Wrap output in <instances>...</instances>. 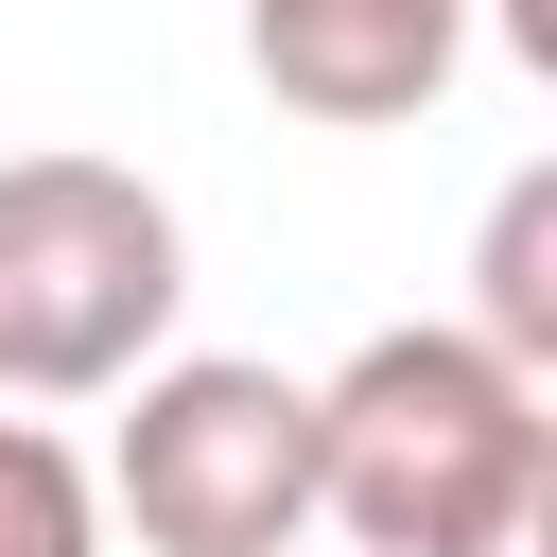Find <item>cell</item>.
<instances>
[{
  "instance_id": "cell-2",
  "label": "cell",
  "mask_w": 557,
  "mask_h": 557,
  "mask_svg": "<svg viewBox=\"0 0 557 557\" xmlns=\"http://www.w3.org/2000/svg\"><path fill=\"white\" fill-rule=\"evenodd\" d=\"M191 313V226L122 157H0V400H122Z\"/></svg>"
},
{
  "instance_id": "cell-1",
  "label": "cell",
  "mask_w": 557,
  "mask_h": 557,
  "mask_svg": "<svg viewBox=\"0 0 557 557\" xmlns=\"http://www.w3.org/2000/svg\"><path fill=\"white\" fill-rule=\"evenodd\" d=\"M313 522H348L366 557H557V418H540V383L453 313L366 331L313 383Z\"/></svg>"
},
{
  "instance_id": "cell-3",
  "label": "cell",
  "mask_w": 557,
  "mask_h": 557,
  "mask_svg": "<svg viewBox=\"0 0 557 557\" xmlns=\"http://www.w3.org/2000/svg\"><path fill=\"white\" fill-rule=\"evenodd\" d=\"M104 522H139V557H296L313 540V383L244 366V348H157L122 383L104 435Z\"/></svg>"
},
{
  "instance_id": "cell-4",
  "label": "cell",
  "mask_w": 557,
  "mask_h": 557,
  "mask_svg": "<svg viewBox=\"0 0 557 557\" xmlns=\"http://www.w3.org/2000/svg\"><path fill=\"white\" fill-rule=\"evenodd\" d=\"M244 70L296 122H418L470 70V0H244Z\"/></svg>"
},
{
  "instance_id": "cell-6",
  "label": "cell",
  "mask_w": 557,
  "mask_h": 557,
  "mask_svg": "<svg viewBox=\"0 0 557 557\" xmlns=\"http://www.w3.org/2000/svg\"><path fill=\"white\" fill-rule=\"evenodd\" d=\"M0 557H104V487L52 418H0Z\"/></svg>"
},
{
  "instance_id": "cell-5",
  "label": "cell",
  "mask_w": 557,
  "mask_h": 557,
  "mask_svg": "<svg viewBox=\"0 0 557 557\" xmlns=\"http://www.w3.org/2000/svg\"><path fill=\"white\" fill-rule=\"evenodd\" d=\"M453 331H487L522 383H557V174H505V209H487V261H470V313Z\"/></svg>"
},
{
  "instance_id": "cell-7",
  "label": "cell",
  "mask_w": 557,
  "mask_h": 557,
  "mask_svg": "<svg viewBox=\"0 0 557 557\" xmlns=\"http://www.w3.org/2000/svg\"><path fill=\"white\" fill-rule=\"evenodd\" d=\"M505 52H522V70H557V0H505Z\"/></svg>"
}]
</instances>
